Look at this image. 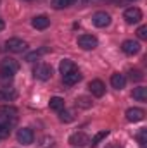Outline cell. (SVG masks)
I'll list each match as a JSON object with an SVG mask.
<instances>
[{
    "instance_id": "6da1fadb",
    "label": "cell",
    "mask_w": 147,
    "mask_h": 148,
    "mask_svg": "<svg viewBox=\"0 0 147 148\" xmlns=\"http://www.w3.org/2000/svg\"><path fill=\"white\" fill-rule=\"evenodd\" d=\"M5 48L12 53H19V52H24L28 48V43L21 38H9L5 41Z\"/></svg>"
},
{
    "instance_id": "7a4b0ae2",
    "label": "cell",
    "mask_w": 147,
    "mask_h": 148,
    "mask_svg": "<svg viewBox=\"0 0 147 148\" xmlns=\"http://www.w3.org/2000/svg\"><path fill=\"white\" fill-rule=\"evenodd\" d=\"M92 23H94V26H97V28H106V26L111 24V16L107 12H104V10H99V12L94 14Z\"/></svg>"
},
{
    "instance_id": "3957f363",
    "label": "cell",
    "mask_w": 147,
    "mask_h": 148,
    "mask_svg": "<svg viewBox=\"0 0 147 148\" xmlns=\"http://www.w3.org/2000/svg\"><path fill=\"white\" fill-rule=\"evenodd\" d=\"M123 17H125V21H126L128 24H135V23H139V21L142 19V10H140L139 7H130V9L125 10Z\"/></svg>"
},
{
    "instance_id": "277c9868",
    "label": "cell",
    "mask_w": 147,
    "mask_h": 148,
    "mask_svg": "<svg viewBox=\"0 0 147 148\" xmlns=\"http://www.w3.org/2000/svg\"><path fill=\"white\" fill-rule=\"evenodd\" d=\"M33 74L40 81H47V79L52 77V67L49 64H38L37 67H35V71H33Z\"/></svg>"
},
{
    "instance_id": "5b68a950",
    "label": "cell",
    "mask_w": 147,
    "mask_h": 148,
    "mask_svg": "<svg viewBox=\"0 0 147 148\" xmlns=\"http://www.w3.org/2000/svg\"><path fill=\"white\" fill-rule=\"evenodd\" d=\"M78 45L83 50H94L99 45V41H97V38L92 36V35H81V36H78Z\"/></svg>"
},
{
    "instance_id": "8992f818",
    "label": "cell",
    "mask_w": 147,
    "mask_h": 148,
    "mask_svg": "<svg viewBox=\"0 0 147 148\" xmlns=\"http://www.w3.org/2000/svg\"><path fill=\"white\" fill-rule=\"evenodd\" d=\"M121 50L126 55H135V53L140 52V43L139 41H133V40H125L121 43Z\"/></svg>"
},
{
    "instance_id": "52a82bcc",
    "label": "cell",
    "mask_w": 147,
    "mask_h": 148,
    "mask_svg": "<svg viewBox=\"0 0 147 148\" xmlns=\"http://www.w3.org/2000/svg\"><path fill=\"white\" fill-rule=\"evenodd\" d=\"M33 138H35V134H33V131L28 129V127H23V129L17 131V141H19L21 145H31V143H33Z\"/></svg>"
},
{
    "instance_id": "ba28073f",
    "label": "cell",
    "mask_w": 147,
    "mask_h": 148,
    "mask_svg": "<svg viewBox=\"0 0 147 148\" xmlns=\"http://www.w3.org/2000/svg\"><path fill=\"white\" fill-rule=\"evenodd\" d=\"M126 121H130V122H139V121H142L144 117H146V112L142 110V109H139V107H132V109H128L126 110Z\"/></svg>"
},
{
    "instance_id": "9c48e42d",
    "label": "cell",
    "mask_w": 147,
    "mask_h": 148,
    "mask_svg": "<svg viewBox=\"0 0 147 148\" xmlns=\"http://www.w3.org/2000/svg\"><path fill=\"white\" fill-rule=\"evenodd\" d=\"M88 90L92 91L94 97H102V95L106 93V86H104V83H102L101 79H94V81H90V83H88Z\"/></svg>"
},
{
    "instance_id": "30bf717a",
    "label": "cell",
    "mask_w": 147,
    "mask_h": 148,
    "mask_svg": "<svg viewBox=\"0 0 147 148\" xmlns=\"http://www.w3.org/2000/svg\"><path fill=\"white\" fill-rule=\"evenodd\" d=\"M2 71H7V73H10V74H16L17 71H19L17 60H16V59H10V57H5V59L2 60Z\"/></svg>"
},
{
    "instance_id": "8fae6325",
    "label": "cell",
    "mask_w": 147,
    "mask_h": 148,
    "mask_svg": "<svg viewBox=\"0 0 147 148\" xmlns=\"http://www.w3.org/2000/svg\"><path fill=\"white\" fill-rule=\"evenodd\" d=\"M69 143L74 145V147H85V145L90 143V140L85 133H74V134L69 136Z\"/></svg>"
},
{
    "instance_id": "7c38bea8",
    "label": "cell",
    "mask_w": 147,
    "mask_h": 148,
    "mask_svg": "<svg viewBox=\"0 0 147 148\" xmlns=\"http://www.w3.org/2000/svg\"><path fill=\"white\" fill-rule=\"evenodd\" d=\"M31 26H33L35 29H47V28L50 26V19H49L47 16H37V17H33Z\"/></svg>"
},
{
    "instance_id": "4fadbf2b",
    "label": "cell",
    "mask_w": 147,
    "mask_h": 148,
    "mask_svg": "<svg viewBox=\"0 0 147 148\" xmlns=\"http://www.w3.org/2000/svg\"><path fill=\"white\" fill-rule=\"evenodd\" d=\"M62 81H64V84H68V86H73L76 84L78 81H81V73L76 69V71H71V73L64 74L62 76Z\"/></svg>"
},
{
    "instance_id": "5bb4252c",
    "label": "cell",
    "mask_w": 147,
    "mask_h": 148,
    "mask_svg": "<svg viewBox=\"0 0 147 148\" xmlns=\"http://www.w3.org/2000/svg\"><path fill=\"white\" fill-rule=\"evenodd\" d=\"M111 84H112V88H116V90H123L125 84H126V77H125V74L114 73L112 76H111Z\"/></svg>"
},
{
    "instance_id": "9a60e30c",
    "label": "cell",
    "mask_w": 147,
    "mask_h": 148,
    "mask_svg": "<svg viewBox=\"0 0 147 148\" xmlns=\"http://www.w3.org/2000/svg\"><path fill=\"white\" fill-rule=\"evenodd\" d=\"M78 67H76V64H74L73 60H69V59H64V60H61V64H59V71L61 74L64 76V74L71 73V71H76Z\"/></svg>"
},
{
    "instance_id": "2e32d148",
    "label": "cell",
    "mask_w": 147,
    "mask_h": 148,
    "mask_svg": "<svg viewBox=\"0 0 147 148\" xmlns=\"http://www.w3.org/2000/svg\"><path fill=\"white\" fill-rule=\"evenodd\" d=\"M132 97H133L135 100H139V102H146L147 100V88L146 86H137V88H133Z\"/></svg>"
},
{
    "instance_id": "e0dca14e",
    "label": "cell",
    "mask_w": 147,
    "mask_h": 148,
    "mask_svg": "<svg viewBox=\"0 0 147 148\" xmlns=\"http://www.w3.org/2000/svg\"><path fill=\"white\" fill-rule=\"evenodd\" d=\"M49 107H50L52 110H62V109H64V100H62L61 97H52L50 102H49Z\"/></svg>"
},
{
    "instance_id": "ac0fdd59",
    "label": "cell",
    "mask_w": 147,
    "mask_h": 148,
    "mask_svg": "<svg viewBox=\"0 0 147 148\" xmlns=\"http://www.w3.org/2000/svg\"><path fill=\"white\" fill-rule=\"evenodd\" d=\"M12 77H14V74L0 69V86H2V88H7V86L12 83Z\"/></svg>"
},
{
    "instance_id": "d6986e66",
    "label": "cell",
    "mask_w": 147,
    "mask_h": 148,
    "mask_svg": "<svg viewBox=\"0 0 147 148\" xmlns=\"http://www.w3.org/2000/svg\"><path fill=\"white\" fill-rule=\"evenodd\" d=\"M0 114H3V115L14 119L16 114H17V109H16V107H10V105H2V107H0Z\"/></svg>"
},
{
    "instance_id": "ffe728a7",
    "label": "cell",
    "mask_w": 147,
    "mask_h": 148,
    "mask_svg": "<svg viewBox=\"0 0 147 148\" xmlns=\"http://www.w3.org/2000/svg\"><path fill=\"white\" fill-rule=\"evenodd\" d=\"M45 52H47V48H40V50H35V52H31V53H28V55H26V60H28V62H33L35 59H38L40 55H43Z\"/></svg>"
},
{
    "instance_id": "44dd1931",
    "label": "cell",
    "mask_w": 147,
    "mask_h": 148,
    "mask_svg": "<svg viewBox=\"0 0 147 148\" xmlns=\"http://www.w3.org/2000/svg\"><path fill=\"white\" fill-rule=\"evenodd\" d=\"M107 134H109V131H101V133H97V134H95V136L92 138V147L99 145V143H101V141H102V140H104V138L107 136Z\"/></svg>"
},
{
    "instance_id": "7402d4cb",
    "label": "cell",
    "mask_w": 147,
    "mask_h": 148,
    "mask_svg": "<svg viewBox=\"0 0 147 148\" xmlns=\"http://www.w3.org/2000/svg\"><path fill=\"white\" fill-rule=\"evenodd\" d=\"M137 141L140 147H146L147 145V129H140L139 134H137Z\"/></svg>"
},
{
    "instance_id": "603a6c76",
    "label": "cell",
    "mask_w": 147,
    "mask_h": 148,
    "mask_svg": "<svg viewBox=\"0 0 147 148\" xmlns=\"http://www.w3.org/2000/svg\"><path fill=\"white\" fill-rule=\"evenodd\" d=\"M76 105L81 107V109H88V107L92 105V102H90L87 97H78V98H76Z\"/></svg>"
},
{
    "instance_id": "cb8c5ba5",
    "label": "cell",
    "mask_w": 147,
    "mask_h": 148,
    "mask_svg": "<svg viewBox=\"0 0 147 148\" xmlns=\"http://www.w3.org/2000/svg\"><path fill=\"white\" fill-rule=\"evenodd\" d=\"M59 119H61L62 122H71L74 117L69 110H59Z\"/></svg>"
},
{
    "instance_id": "d4e9b609",
    "label": "cell",
    "mask_w": 147,
    "mask_h": 148,
    "mask_svg": "<svg viewBox=\"0 0 147 148\" xmlns=\"http://www.w3.org/2000/svg\"><path fill=\"white\" fill-rule=\"evenodd\" d=\"M130 79L132 81H140V79H144V74L140 73V71H130Z\"/></svg>"
},
{
    "instance_id": "484cf974",
    "label": "cell",
    "mask_w": 147,
    "mask_h": 148,
    "mask_svg": "<svg viewBox=\"0 0 147 148\" xmlns=\"http://www.w3.org/2000/svg\"><path fill=\"white\" fill-rule=\"evenodd\" d=\"M52 3H54V7H55V9H64V7H68V5H69V2H68V0H52Z\"/></svg>"
},
{
    "instance_id": "4316f807",
    "label": "cell",
    "mask_w": 147,
    "mask_h": 148,
    "mask_svg": "<svg viewBox=\"0 0 147 148\" xmlns=\"http://www.w3.org/2000/svg\"><path fill=\"white\" fill-rule=\"evenodd\" d=\"M137 36L140 38V40H146L147 38V26H140L137 29Z\"/></svg>"
},
{
    "instance_id": "83f0119b",
    "label": "cell",
    "mask_w": 147,
    "mask_h": 148,
    "mask_svg": "<svg viewBox=\"0 0 147 148\" xmlns=\"http://www.w3.org/2000/svg\"><path fill=\"white\" fill-rule=\"evenodd\" d=\"M9 134H10L9 126H0V138H7Z\"/></svg>"
},
{
    "instance_id": "f1b7e54d",
    "label": "cell",
    "mask_w": 147,
    "mask_h": 148,
    "mask_svg": "<svg viewBox=\"0 0 147 148\" xmlns=\"http://www.w3.org/2000/svg\"><path fill=\"white\" fill-rule=\"evenodd\" d=\"M16 97V93L14 91H0V100H7V98H14Z\"/></svg>"
},
{
    "instance_id": "f546056e",
    "label": "cell",
    "mask_w": 147,
    "mask_h": 148,
    "mask_svg": "<svg viewBox=\"0 0 147 148\" xmlns=\"http://www.w3.org/2000/svg\"><path fill=\"white\" fill-rule=\"evenodd\" d=\"M0 126H9V117L0 114Z\"/></svg>"
},
{
    "instance_id": "4dcf8cb0",
    "label": "cell",
    "mask_w": 147,
    "mask_h": 148,
    "mask_svg": "<svg viewBox=\"0 0 147 148\" xmlns=\"http://www.w3.org/2000/svg\"><path fill=\"white\" fill-rule=\"evenodd\" d=\"M106 148H123V147H121L119 143H111V145H107Z\"/></svg>"
},
{
    "instance_id": "1f68e13d",
    "label": "cell",
    "mask_w": 147,
    "mask_h": 148,
    "mask_svg": "<svg viewBox=\"0 0 147 148\" xmlns=\"http://www.w3.org/2000/svg\"><path fill=\"white\" fill-rule=\"evenodd\" d=\"M3 26H5V24H3V21H2V19H0V31H2V29H3Z\"/></svg>"
},
{
    "instance_id": "d6a6232c",
    "label": "cell",
    "mask_w": 147,
    "mask_h": 148,
    "mask_svg": "<svg viewBox=\"0 0 147 148\" xmlns=\"http://www.w3.org/2000/svg\"><path fill=\"white\" fill-rule=\"evenodd\" d=\"M68 2H69V5H71V3H74V2H76V0H68Z\"/></svg>"
},
{
    "instance_id": "836d02e7",
    "label": "cell",
    "mask_w": 147,
    "mask_h": 148,
    "mask_svg": "<svg viewBox=\"0 0 147 148\" xmlns=\"http://www.w3.org/2000/svg\"><path fill=\"white\" fill-rule=\"evenodd\" d=\"M132 2H135V0H132Z\"/></svg>"
}]
</instances>
